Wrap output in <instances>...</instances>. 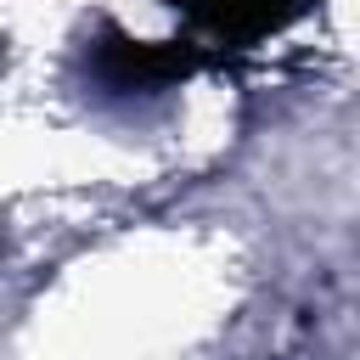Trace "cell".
Segmentation results:
<instances>
[{
  "label": "cell",
  "mask_w": 360,
  "mask_h": 360,
  "mask_svg": "<svg viewBox=\"0 0 360 360\" xmlns=\"http://www.w3.org/2000/svg\"><path fill=\"white\" fill-rule=\"evenodd\" d=\"M202 39L214 45H259L298 22L315 0H169Z\"/></svg>",
  "instance_id": "2"
},
{
  "label": "cell",
  "mask_w": 360,
  "mask_h": 360,
  "mask_svg": "<svg viewBox=\"0 0 360 360\" xmlns=\"http://www.w3.org/2000/svg\"><path fill=\"white\" fill-rule=\"evenodd\" d=\"M202 68L197 45L191 39H129L118 28H107L96 45H90V73L96 84L107 90H163V84H180Z\"/></svg>",
  "instance_id": "1"
}]
</instances>
